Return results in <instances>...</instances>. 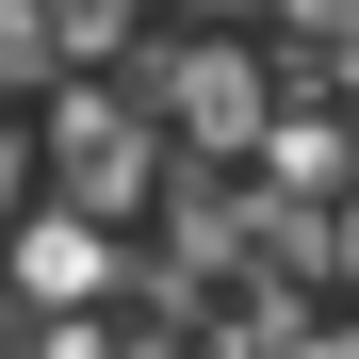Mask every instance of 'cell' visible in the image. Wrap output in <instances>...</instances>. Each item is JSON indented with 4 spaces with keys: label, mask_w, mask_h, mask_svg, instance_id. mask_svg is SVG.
<instances>
[{
    "label": "cell",
    "mask_w": 359,
    "mask_h": 359,
    "mask_svg": "<svg viewBox=\"0 0 359 359\" xmlns=\"http://www.w3.org/2000/svg\"><path fill=\"white\" fill-rule=\"evenodd\" d=\"M262 114H278V82H262L245 33H163V66H147V131H163L180 163H245Z\"/></svg>",
    "instance_id": "1"
},
{
    "label": "cell",
    "mask_w": 359,
    "mask_h": 359,
    "mask_svg": "<svg viewBox=\"0 0 359 359\" xmlns=\"http://www.w3.org/2000/svg\"><path fill=\"white\" fill-rule=\"evenodd\" d=\"M49 180H66L82 212H131L147 180H163V131H147V98H114V82H66V98H49Z\"/></svg>",
    "instance_id": "2"
},
{
    "label": "cell",
    "mask_w": 359,
    "mask_h": 359,
    "mask_svg": "<svg viewBox=\"0 0 359 359\" xmlns=\"http://www.w3.org/2000/svg\"><path fill=\"white\" fill-rule=\"evenodd\" d=\"M245 163H262V196H343V180H359V131H343V114H262Z\"/></svg>",
    "instance_id": "3"
},
{
    "label": "cell",
    "mask_w": 359,
    "mask_h": 359,
    "mask_svg": "<svg viewBox=\"0 0 359 359\" xmlns=\"http://www.w3.org/2000/svg\"><path fill=\"white\" fill-rule=\"evenodd\" d=\"M17 278L49 294V311H82V294L114 278V229H98V212H33V229H17Z\"/></svg>",
    "instance_id": "4"
},
{
    "label": "cell",
    "mask_w": 359,
    "mask_h": 359,
    "mask_svg": "<svg viewBox=\"0 0 359 359\" xmlns=\"http://www.w3.org/2000/svg\"><path fill=\"white\" fill-rule=\"evenodd\" d=\"M327 278H359V180H343V212H327Z\"/></svg>",
    "instance_id": "5"
}]
</instances>
